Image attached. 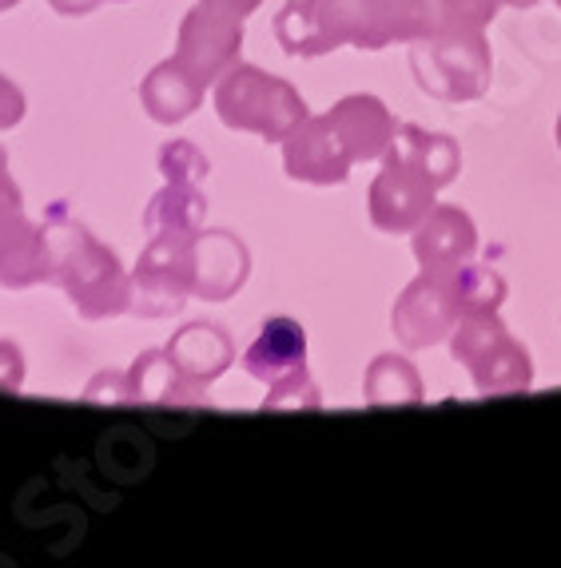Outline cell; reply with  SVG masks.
I'll return each instance as SVG.
<instances>
[{"label": "cell", "mask_w": 561, "mask_h": 568, "mask_svg": "<svg viewBox=\"0 0 561 568\" xmlns=\"http://www.w3.org/2000/svg\"><path fill=\"white\" fill-rule=\"evenodd\" d=\"M44 235L48 283H57L72 298L80 318L100 323V318H116V314L132 311V275L116 258L112 246L100 243L84 223L57 215V211L44 223Z\"/></svg>", "instance_id": "1"}, {"label": "cell", "mask_w": 561, "mask_h": 568, "mask_svg": "<svg viewBox=\"0 0 561 568\" xmlns=\"http://www.w3.org/2000/svg\"><path fill=\"white\" fill-rule=\"evenodd\" d=\"M216 115L231 132H251L267 143H283L307 120V104L287 80L256 64H236L216 80Z\"/></svg>", "instance_id": "2"}, {"label": "cell", "mask_w": 561, "mask_h": 568, "mask_svg": "<svg viewBox=\"0 0 561 568\" xmlns=\"http://www.w3.org/2000/svg\"><path fill=\"white\" fill-rule=\"evenodd\" d=\"M450 354L474 378L482 398L525 394L533 382L530 351L505 331L498 314H467V318H458L454 334H450Z\"/></svg>", "instance_id": "3"}, {"label": "cell", "mask_w": 561, "mask_h": 568, "mask_svg": "<svg viewBox=\"0 0 561 568\" xmlns=\"http://www.w3.org/2000/svg\"><path fill=\"white\" fill-rule=\"evenodd\" d=\"M490 44L482 32H438L410 44V77L442 104H470L490 88Z\"/></svg>", "instance_id": "4"}, {"label": "cell", "mask_w": 561, "mask_h": 568, "mask_svg": "<svg viewBox=\"0 0 561 568\" xmlns=\"http://www.w3.org/2000/svg\"><path fill=\"white\" fill-rule=\"evenodd\" d=\"M196 235H148L143 255L132 266V311L140 318H172L183 311L196 266H191Z\"/></svg>", "instance_id": "5"}, {"label": "cell", "mask_w": 561, "mask_h": 568, "mask_svg": "<svg viewBox=\"0 0 561 568\" xmlns=\"http://www.w3.org/2000/svg\"><path fill=\"white\" fill-rule=\"evenodd\" d=\"M458 318H462V306H458L450 271H422L399 294L390 326H394V338L407 351H430V346H438L442 338L454 334Z\"/></svg>", "instance_id": "6"}, {"label": "cell", "mask_w": 561, "mask_h": 568, "mask_svg": "<svg viewBox=\"0 0 561 568\" xmlns=\"http://www.w3.org/2000/svg\"><path fill=\"white\" fill-rule=\"evenodd\" d=\"M48 283V235L44 223L24 215V195L12 175L0 180V286L29 291Z\"/></svg>", "instance_id": "7"}, {"label": "cell", "mask_w": 561, "mask_h": 568, "mask_svg": "<svg viewBox=\"0 0 561 568\" xmlns=\"http://www.w3.org/2000/svg\"><path fill=\"white\" fill-rule=\"evenodd\" d=\"M438 183L399 155H382V171L367 191V211L382 235H410L438 207Z\"/></svg>", "instance_id": "8"}, {"label": "cell", "mask_w": 561, "mask_h": 568, "mask_svg": "<svg viewBox=\"0 0 561 568\" xmlns=\"http://www.w3.org/2000/svg\"><path fill=\"white\" fill-rule=\"evenodd\" d=\"M239 48H243V20L239 17L208 9L200 0V4L180 20L176 57H180L203 84H216L228 68L239 64Z\"/></svg>", "instance_id": "9"}, {"label": "cell", "mask_w": 561, "mask_h": 568, "mask_svg": "<svg viewBox=\"0 0 561 568\" xmlns=\"http://www.w3.org/2000/svg\"><path fill=\"white\" fill-rule=\"evenodd\" d=\"M351 155L343 152L339 135L331 132L327 115L311 120L307 115L295 132L283 140V171L295 183H314V187H334L351 175Z\"/></svg>", "instance_id": "10"}, {"label": "cell", "mask_w": 561, "mask_h": 568, "mask_svg": "<svg viewBox=\"0 0 561 568\" xmlns=\"http://www.w3.org/2000/svg\"><path fill=\"white\" fill-rule=\"evenodd\" d=\"M196 286L191 294L203 303H228L251 275V251L231 231H200L191 243Z\"/></svg>", "instance_id": "11"}, {"label": "cell", "mask_w": 561, "mask_h": 568, "mask_svg": "<svg viewBox=\"0 0 561 568\" xmlns=\"http://www.w3.org/2000/svg\"><path fill=\"white\" fill-rule=\"evenodd\" d=\"M331 132L339 135L343 152L351 155V163H374L387 155L390 140H394V128L399 120L390 115V108L382 104L379 95H347L327 112Z\"/></svg>", "instance_id": "12"}, {"label": "cell", "mask_w": 561, "mask_h": 568, "mask_svg": "<svg viewBox=\"0 0 561 568\" xmlns=\"http://www.w3.org/2000/svg\"><path fill=\"white\" fill-rule=\"evenodd\" d=\"M276 37L283 44V52L299 60H314L327 57L334 48H343L347 37L334 20V9L327 0H291L276 12Z\"/></svg>", "instance_id": "13"}, {"label": "cell", "mask_w": 561, "mask_h": 568, "mask_svg": "<svg viewBox=\"0 0 561 568\" xmlns=\"http://www.w3.org/2000/svg\"><path fill=\"white\" fill-rule=\"evenodd\" d=\"M243 369L251 378L263 382V386H276V382L291 378L299 369H307V334L295 318H267L263 331L256 334V342L243 354Z\"/></svg>", "instance_id": "14"}, {"label": "cell", "mask_w": 561, "mask_h": 568, "mask_svg": "<svg viewBox=\"0 0 561 568\" xmlns=\"http://www.w3.org/2000/svg\"><path fill=\"white\" fill-rule=\"evenodd\" d=\"M478 246V227L467 211L434 207L419 227H414V258L422 271H450L467 263Z\"/></svg>", "instance_id": "15"}, {"label": "cell", "mask_w": 561, "mask_h": 568, "mask_svg": "<svg viewBox=\"0 0 561 568\" xmlns=\"http://www.w3.org/2000/svg\"><path fill=\"white\" fill-rule=\"evenodd\" d=\"M163 354L172 358V366L180 369L183 378H191L203 389H208L219 374H228V366L236 362L231 334L216 323H188L183 331L172 334V342L163 346Z\"/></svg>", "instance_id": "16"}, {"label": "cell", "mask_w": 561, "mask_h": 568, "mask_svg": "<svg viewBox=\"0 0 561 568\" xmlns=\"http://www.w3.org/2000/svg\"><path fill=\"white\" fill-rule=\"evenodd\" d=\"M128 378V406H208V389L183 378L163 351H143L132 366L124 369Z\"/></svg>", "instance_id": "17"}, {"label": "cell", "mask_w": 561, "mask_h": 568, "mask_svg": "<svg viewBox=\"0 0 561 568\" xmlns=\"http://www.w3.org/2000/svg\"><path fill=\"white\" fill-rule=\"evenodd\" d=\"M203 92H208V84H203V80L196 77L180 57L156 64L140 84L143 112L152 115L156 123H168V128L200 112Z\"/></svg>", "instance_id": "18"}, {"label": "cell", "mask_w": 561, "mask_h": 568, "mask_svg": "<svg viewBox=\"0 0 561 568\" xmlns=\"http://www.w3.org/2000/svg\"><path fill=\"white\" fill-rule=\"evenodd\" d=\"M387 152L407 160L410 168H419L427 180L438 183V191L450 187V183L458 180V168H462L458 143L442 132H427V128H419V123H399Z\"/></svg>", "instance_id": "19"}, {"label": "cell", "mask_w": 561, "mask_h": 568, "mask_svg": "<svg viewBox=\"0 0 561 568\" xmlns=\"http://www.w3.org/2000/svg\"><path fill=\"white\" fill-rule=\"evenodd\" d=\"M203 215H208V200L200 183L163 180V187L143 211V231L148 235H200Z\"/></svg>", "instance_id": "20"}, {"label": "cell", "mask_w": 561, "mask_h": 568, "mask_svg": "<svg viewBox=\"0 0 561 568\" xmlns=\"http://www.w3.org/2000/svg\"><path fill=\"white\" fill-rule=\"evenodd\" d=\"M362 394H367V406H419L427 389L414 362H407L402 354H379L367 366Z\"/></svg>", "instance_id": "21"}, {"label": "cell", "mask_w": 561, "mask_h": 568, "mask_svg": "<svg viewBox=\"0 0 561 568\" xmlns=\"http://www.w3.org/2000/svg\"><path fill=\"white\" fill-rule=\"evenodd\" d=\"M450 283H454L462 318L467 314H498V306L505 303V278L498 275L494 266L470 263L467 258V263L450 266Z\"/></svg>", "instance_id": "22"}, {"label": "cell", "mask_w": 561, "mask_h": 568, "mask_svg": "<svg viewBox=\"0 0 561 568\" xmlns=\"http://www.w3.org/2000/svg\"><path fill=\"white\" fill-rule=\"evenodd\" d=\"M390 44H414L447 32V0H387Z\"/></svg>", "instance_id": "23"}, {"label": "cell", "mask_w": 561, "mask_h": 568, "mask_svg": "<svg viewBox=\"0 0 561 568\" xmlns=\"http://www.w3.org/2000/svg\"><path fill=\"white\" fill-rule=\"evenodd\" d=\"M160 171H163V180H183V183H203L208 180V155L196 148V143L188 140H172L168 148L160 152Z\"/></svg>", "instance_id": "24"}, {"label": "cell", "mask_w": 561, "mask_h": 568, "mask_svg": "<svg viewBox=\"0 0 561 568\" xmlns=\"http://www.w3.org/2000/svg\"><path fill=\"white\" fill-rule=\"evenodd\" d=\"M319 406H323V398H319V386H314V378L307 374V369H299V374H291V378L276 382L271 394L263 398L267 414H271V409H319Z\"/></svg>", "instance_id": "25"}, {"label": "cell", "mask_w": 561, "mask_h": 568, "mask_svg": "<svg viewBox=\"0 0 561 568\" xmlns=\"http://www.w3.org/2000/svg\"><path fill=\"white\" fill-rule=\"evenodd\" d=\"M502 0H447V32H482Z\"/></svg>", "instance_id": "26"}, {"label": "cell", "mask_w": 561, "mask_h": 568, "mask_svg": "<svg viewBox=\"0 0 561 568\" xmlns=\"http://www.w3.org/2000/svg\"><path fill=\"white\" fill-rule=\"evenodd\" d=\"M84 402H108V406H128V378L124 369H104L84 386Z\"/></svg>", "instance_id": "27"}, {"label": "cell", "mask_w": 561, "mask_h": 568, "mask_svg": "<svg viewBox=\"0 0 561 568\" xmlns=\"http://www.w3.org/2000/svg\"><path fill=\"white\" fill-rule=\"evenodd\" d=\"M20 386H24V354L17 342L0 338V389L17 394Z\"/></svg>", "instance_id": "28"}, {"label": "cell", "mask_w": 561, "mask_h": 568, "mask_svg": "<svg viewBox=\"0 0 561 568\" xmlns=\"http://www.w3.org/2000/svg\"><path fill=\"white\" fill-rule=\"evenodd\" d=\"M24 112H29V104H24V92H20L9 77H0V132L17 128V123L24 120Z\"/></svg>", "instance_id": "29"}, {"label": "cell", "mask_w": 561, "mask_h": 568, "mask_svg": "<svg viewBox=\"0 0 561 568\" xmlns=\"http://www.w3.org/2000/svg\"><path fill=\"white\" fill-rule=\"evenodd\" d=\"M203 4H208V9H219V12H228V17H251V12L259 9V4H263V0H203Z\"/></svg>", "instance_id": "30"}, {"label": "cell", "mask_w": 561, "mask_h": 568, "mask_svg": "<svg viewBox=\"0 0 561 568\" xmlns=\"http://www.w3.org/2000/svg\"><path fill=\"white\" fill-rule=\"evenodd\" d=\"M48 4H52L60 17H88V12H96L104 0H48Z\"/></svg>", "instance_id": "31"}, {"label": "cell", "mask_w": 561, "mask_h": 568, "mask_svg": "<svg viewBox=\"0 0 561 568\" xmlns=\"http://www.w3.org/2000/svg\"><path fill=\"white\" fill-rule=\"evenodd\" d=\"M502 4H510V9H533L538 0H502Z\"/></svg>", "instance_id": "32"}, {"label": "cell", "mask_w": 561, "mask_h": 568, "mask_svg": "<svg viewBox=\"0 0 561 568\" xmlns=\"http://www.w3.org/2000/svg\"><path fill=\"white\" fill-rule=\"evenodd\" d=\"M4 175H9V152L0 148V180H4Z\"/></svg>", "instance_id": "33"}, {"label": "cell", "mask_w": 561, "mask_h": 568, "mask_svg": "<svg viewBox=\"0 0 561 568\" xmlns=\"http://www.w3.org/2000/svg\"><path fill=\"white\" fill-rule=\"evenodd\" d=\"M20 0H0V12H9V9H17Z\"/></svg>", "instance_id": "34"}, {"label": "cell", "mask_w": 561, "mask_h": 568, "mask_svg": "<svg viewBox=\"0 0 561 568\" xmlns=\"http://www.w3.org/2000/svg\"><path fill=\"white\" fill-rule=\"evenodd\" d=\"M558 148H561V115H558Z\"/></svg>", "instance_id": "35"}, {"label": "cell", "mask_w": 561, "mask_h": 568, "mask_svg": "<svg viewBox=\"0 0 561 568\" xmlns=\"http://www.w3.org/2000/svg\"><path fill=\"white\" fill-rule=\"evenodd\" d=\"M558 4H561V0H558Z\"/></svg>", "instance_id": "36"}]
</instances>
